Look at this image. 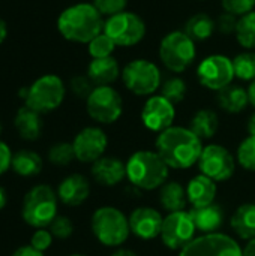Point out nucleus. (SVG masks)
Segmentation results:
<instances>
[{
	"label": "nucleus",
	"mask_w": 255,
	"mask_h": 256,
	"mask_svg": "<svg viewBox=\"0 0 255 256\" xmlns=\"http://www.w3.org/2000/svg\"><path fill=\"white\" fill-rule=\"evenodd\" d=\"M14 126L18 135L26 141H35L42 134V120L41 114L27 105L21 106L14 118Z\"/></svg>",
	"instance_id": "obj_23"
},
{
	"label": "nucleus",
	"mask_w": 255,
	"mask_h": 256,
	"mask_svg": "<svg viewBox=\"0 0 255 256\" xmlns=\"http://www.w3.org/2000/svg\"><path fill=\"white\" fill-rule=\"evenodd\" d=\"M186 93H188L186 82H185V80H182L179 76H171V78L165 80L161 86V94L174 105L180 104L185 99Z\"/></svg>",
	"instance_id": "obj_32"
},
{
	"label": "nucleus",
	"mask_w": 255,
	"mask_h": 256,
	"mask_svg": "<svg viewBox=\"0 0 255 256\" xmlns=\"http://www.w3.org/2000/svg\"><path fill=\"white\" fill-rule=\"evenodd\" d=\"M69 256H86V255H80V254H75V255H69Z\"/></svg>",
	"instance_id": "obj_50"
},
{
	"label": "nucleus",
	"mask_w": 255,
	"mask_h": 256,
	"mask_svg": "<svg viewBox=\"0 0 255 256\" xmlns=\"http://www.w3.org/2000/svg\"><path fill=\"white\" fill-rule=\"evenodd\" d=\"M219 128V118L218 114L213 110L209 108H203L198 110L189 123V129L203 141V140H210L215 136V134L218 132Z\"/></svg>",
	"instance_id": "obj_27"
},
{
	"label": "nucleus",
	"mask_w": 255,
	"mask_h": 256,
	"mask_svg": "<svg viewBox=\"0 0 255 256\" xmlns=\"http://www.w3.org/2000/svg\"><path fill=\"white\" fill-rule=\"evenodd\" d=\"M236 160L242 168L255 172V135H249L239 144Z\"/></svg>",
	"instance_id": "obj_35"
},
{
	"label": "nucleus",
	"mask_w": 255,
	"mask_h": 256,
	"mask_svg": "<svg viewBox=\"0 0 255 256\" xmlns=\"http://www.w3.org/2000/svg\"><path fill=\"white\" fill-rule=\"evenodd\" d=\"M195 42L182 30L167 33L159 44V58L173 74L185 72L195 60Z\"/></svg>",
	"instance_id": "obj_6"
},
{
	"label": "nucleus",
	"mask_w": 255,
	"mask_h": 256,
	"mask_svg": "<svg viewBox=\"0 0 255 256\" xmlns=\"http://www.w3.org/2000/svg\"><path fill=\"white\" fill-rule=\"evenodd\" d=\"M93 6L99 10L102 16H114L126 10L128 0H93Z\"/></svg>",
	"instance_id": "obj_37"
},
{
	"label": "nucleus",
	"mask_w": 255,
	"mask_h": 256,
	"mask_svg": "<svg viewBox=\"0 0 255 256\" xmlns=\"http://www.w3.org/2000/svg\"><path fill=\"white\" fill-rule=\"evenodd\" d=\"M221 4L224 12L240 18L254 10L255 0H221Z\"/></svg>",
	"instance_id": "obj_36"
},
{
	"label": "nucleus",
	"mask_w": 255,
	"mask_h": 256,
	"mask_svg": "<svg viewBox=\"0 0 255 256\" xmlns=\"http://www.w3.org/2000/svg\"><path fill=\"white\" fill-rule=\"evenodd\" d=\"M2 130H3V128H2V123H0V135H2Z\"/></svg>",
	"instance_id": "obj_51"
},
{
	"label": "nucleus",
	"mask_w": 255,
	"mask_h": 256,
	"mask_svg": "<svg viewBox=\"0 0 255 256\" xmlns=\"http://www.w3.org/2000/svg\"><path fill=\"white\" fill-rule=\"evenodd\" d=\"M179 256H242V249L230 236L215 232L195 237Z\"/></svg>",
	"instance_id": "obj_14"
},
{
	"label": "nucleus",
	"mask_w": 255,
	"mask_h": 256,
	"mask_svg": "<svg viewBox=\"0 0 255 256\" xmlns=\"http://www.w3.org/2000/svg\"><path fill=\"white\" fill-rule=\"evenodd\" d=\"M111 256H137V254L129 249H117Z\"/></svg>",
	"instance_id": "obj_47"
},
{
	"label": "nucleus",
	"mask_w": 255,
	"mask_h": 256,
	"mask_svg": "<svg viewBox=\"0 0 255 256\" xmlns=\"http://www.w3.org/2000/svg\"><path fill=\"white\" fill-rule=\"evenodd\" d=\"M216 102L221 110L228 114H239L249 105L248 88H243L237 84H230L225 88L219 90L216 94Z\"/></svg>",
	"instance_id": "obj_24"
},
{
	"label": "nucleus",
	"mask_w": 255,
	"mask_h": 256,
	"mask_svg": "<svg viewBox=\"0 0 255 256\" xmlns=\"http://www.w3.org/2000/svg\"><path fill=\"white\" fill-rule=\"evenodd\" d=\"M105 21L93 3H77L66 8L57 20L59 33L71 42L89 44L104 32Z\"/></svg>",
	"instance_id": "obj_2"
},
{
	"label": "nucleus",
	"mask_w": 255,
	"mask_h": 256,
	"mask_svg": "<svg viewBox=\"0 0 255 256\" xmlns=\"http://www.w3.org/2000/svg\"><path fill=\"white\" fill-rule=\"evenodd\" d=\"M72 146L77 160L83 164H93L104 156L108 146V138L101 128L89 126L75 135Z\"/></svg>",
	"instance_id": "obj_16"
},
{
	"label": "nucleus",
	"mask_w": 255,
	"mask_h": 256,
	"mask_svg": "<svg viewBox=\"0 0 255 256\" xmlns=\"http://www.w3.org/2000/svg\"><path fill=\"white\" fill-rule=\"evenodd\" d=\"M176 118V108L162 94H152L144 102L141 110V122L146 129L152 132H164L173 126Z\"/></svg>",
	"instance_id": "obj_15"
},
{
	"label": "nucleus",
	"mask_w": 255,
	"mask_h": 256,
	"mask_svg": "<svg viewBox=\"0 0 255 256\" xmlns=\"http://www.w3.org/2000/svg\"><path fill=\"white\" fill-rule=\"evenodd\" d=\"M12 152L8 144L0 141V176L5 174L12 165Z\"/></svg>",
	"instance_id": "obj_42"
},
{
	"label": "nucleus",
	"mask_w": 255,
	"mask_h": 256,
	"mask_svg": "<svg viewBox=\"0 0 255 256\" xmlns=\"http://www.w3.org/2000/svg\"><path fill=\"white\" fill-rule=\"evenodd\" d=\"M75 159L72 142H57L48 150V160L57 166H66Z\"/></svg>",
	"instance_id": "obj_33"
},
{
	"label": "nucleus",
	"mask_w": 255,
	"mask_h": 256,
	"mask_svg": "<svg viewBox=\"0 0 255 256\" xmlns=\"http://www.w3.org/2000/svg\"><path fill=\"white\" fill-rule=\"evenodd\" d=\"M12 256H44V252H41V250H38V249H35L33 246H23V248H18Z\"/></svg>",
	"instance_id": "obj_43"
},
{
	"label": "nucleus",
	"mask_w": 255,
	"mask_h": 256,
	"mask_svg": "<svg viewBox=\"0 0 255 256\" xmlns=\"http://www.w3.org/2000/svg\"><path fill=\"white\" fill-rule=\"evenodd\" d=\"M242 256H255V238L249 240L248 244L243 248L242 250Z\"/></svg>",
	"instance_id": "obj_44"
},
{
	"label": "nucleus",
	"mask_w": 255,
	"mask_h": 256,
	"mask_svg": "<svg viewBox=\"0 0 255 256\" xmlns=\"http://www.w3.org/2000/svg\"><path fill=\"white\" fill-rule=\"evenodd\" d=\"M189 214L195 224L197 231L204 234H215L221 230L224 224V210L218 204H210L206 207H192Z\"/></svg>",
	"instance_id": "obj_22"
},
{
	"label": "nucleus",
	"mask_w": 255,
	"mask_h": 256,
	"mask_svg": "<svg viewBox=\"0 0 255 256\" xmlns=\"http://www.w3.org/2000/svg\"><path fill=\"white\" fill-rule=\"evenodd\" d=\"M233 232L242 240L255 238V204L246 202L236 208L230 219Z\"/></svg>",
	"instance_id": "obj_25"
},
{
	"label": "nucleus",
	"mask_w": 255,
	"mask_h": 256,
	"mask_svg": "<svg viewBox=\"0 0 255 256\" xmlns=\"http://www.w3.org/2000/svg\"><path fill=\"white\" fill-rule=\"evenodd\" d=\"M195 231L197 228L189 212L168 213V216L164 218L161 240L165 248L171 250H182L195 238Z\"/></svg>",
	"instance_id": "obj_13"
},
{
	"label": "nucleus",
	"mask_w": 255,
	"mask_h": 256,
	"mask_svg": "<svg viewBox=\"0 0 255 256\" xmlns=\"http://www.w3.org/2000/svg\"><path fill=\"white\" fill-rule=\"evenodd\" d=\"M50 232L53 237L59 240H66L72 236L74 232V225L69 218L66 216H57L51 224H50Z\"/></svg>",
	"instance_id": "obj_38"
},
{
	"label": "nucleus",
	"mask_w": 255,
	"mask_h": 256,
	"mask_svg": "<svg viewBox=\"0 0 255 256\" xmlns=\"http://www.w3.org/2000/svg\"><path fill=\"white\" fill-rule=\"evenodd\" d=\"M116 44L102 32L101 34H98L96 38H93L89 44H87V50L92 58H104V57H110L113 54V51L116 50Z\"/></svg>",
	"instance_id": "obj_34"
},
{
	"label": "nucleus",
	"mask_w": 255,
	"mask_h": 256,
	"mask_svg": "<svg viewBox=\"0 0 255 256\" xmlns=\"http://www.w3.org/2000/svg\"><path fill=\"white\" fill-rule=\"evenodd\" d=\"M186 196L188 202L192 207H206L213 204L216 196V182L212 178L198 174L189 180L186 186Z\"/></svg>",
	"instance_id": "obj_21"
},
{
	"label": "nucleus",
	"mask_w": 255,
	"mask_h": 256,
	"mask_svg": "<svg viewBox=\"0 0 255 256\" xmlns=\"http://www.w3.org/2000/svg\"><path fill=\"white\" fill-rule=\"evenodd\" d=\"M90 195V183L81 174L65 177L57 188V198L69 207L81 206Z\"/></svg>",
	"instance_id": "obj_19"
},
{
	"label": "nucleus",
	"mask_w": 255,
	"mask_h": 256,
	"mask_svg": "<svg viewBox=\"0 0 255 256\" xmlns=\"http://www.w3.org/2000/svg\"><path fill=\"white\" fill-rule=\"evenodd\" d=\"M95 88V84L89 80V76H74L71 80V90L75 96L78 98H83V99H87L89 94L93 92Z\"/></svg>",
	"instance_id": "obj_39"
},
{
	"label": "nucleus",
	"mask_w": 255,
	"mask_h": 256,
	"mask_svg": "<svg viewBox=\"0 0 255 256\" xmlns=\"http://www.w3.org/2000/svg\"><path fill=\"white\" fill-rule=\"evenodd\" d=\"M122 75L119 62L110 56L104 58H92V62L87 66V76L89 80L98 86H111L117 78Z\"/></svg>",
	"instance_id": "obj_20"
},
{
	"label": "nucleus",
	"mask_w": 255,
	"mask_h": 256,
	"mask_svg": "<svg viewBox=\"0 0 255 256\" xmlns=\"http://www.w3.org/2000/svg\"><path fill=\"white\" fill-rule=\"evenodd\" d=\"M248 98H249V104L255 108V80L248 87Z\"/></svg>",
	"instance_id": "obj_45"
},
{
	"label": "nucleus",
	"mask_w": 255,
	"mask_h": 256,
	"mask_svg": "<svg viewBox=\"0 0 255 256\" xmlns=\"http://www.w3.org/2000/svg\"><path fill=\"white\" fill-rule=\"evenodd\" d=\"M197 78L203 87L218 93L236 78L233 60L224 54H210L198 63Z\"/></svg>",
	"instance_id": "obj_11"
},
{
	"label": "nucleus",
	"mask_w": 255,
	"mask_h": 256,
	"mask_svg": "<svg viewBox=\"0 0 255 256\" xmlns=\"http://www.w3.org/2000/svg\"><path fill=\"white\" fill-rule=\"evenodd\" d=\"M144 20L129 10H123L114 16L107 18L104 24V33L117 46H134L140 44L146 36Z\"/></svg>",
	"instance_id": "obj_9"
},
{
	"label": "nucleus",
	"mask_w": 255,
	"mask_h": 256,
	"mask_svg": "<svg viewBox=\"0 0 255 256\" xmlns=\"http://www.w3.org/2000/svg\"><path fill=\"white\" fill-rule=\"evenodd\" d=\"M198 168L203 176L213 182H227L236 171V159L224 146L209 144L203 147Z\"/></svg>",
	"instance_id": "obj_12"
},
{
	"label": "nucleus",
	"mask_w": 255,
	"mask_h": 256,
	"mask_svg": "<svg viewBox=\"0 0 255 256\" xmlns=\"http://www.w3.org/2000/svg\"><path fill=\"white\" fill-rule=\"evenodd\" d=\"M92 177L101 186H117L126 177V165L116 156H102L92 164Z\"/></svg>",
	"instance_id": "obj_18"
},
{
	"label": "nucleus",
	"mask_w": 255,
	"mask_h": 256,
	"mask_svg": "<svg viewBox=\"0 0 255 256\" xmlns=\"http://www.w3.org/2000/svg\"><path fill=\"white\" fill-rule=\"evenodd\" d=\"M51 244H53V234L50 231H47L45 228L36 230L30 238V246H33L35 249H38L41 252H45L47 249H50Z\"/></svg>",
	"instance_id": "obj_41"
},
{
	"label": "nucleus",
	"mask_w": 255,
	"mask_h": 256,
	"mask_svg": "<svg viewBox=\"0 0 255 256\" xmlns=\"http://www.w3.org/2000/svg\"><path fill=\"white\" fill-rule=\"evenodd\" d=\"M57 194L47 184L32 188L23 201V219L33 228H45L57 218Z\"/></svg>",
	"instance_id": "obj_5"
},
{
	"label": "nucleus",
	"mask_w": 255,
	"mask_h": 256,
	"mask_svg": "<svg viewBox=\"0 0 255 256\" xmlns=\"http://www.w3.org/2000/svg\"><path fill=\"white\" fill-rule=\"evenodd\" d=\"M156 152L174 170H188L198 164L203 152V141L189 129L182 126H171L161 132L156 138Z\"/></svg>",
	"instance_id": "obj_1"
},
{
	"label": "nucleus",
	"mask_w": 255,
	"mask_h": 256,
	"mask_svg": "<svg viewBox=\"0 0 255 256\" xmlns=\"http://www.w3.org/2000/svg\"><path fill=\"white\" fill-rule=\"evenodd\" d=\"M125 165L128 180L141 190H155L168 182V165L158 152H135Z\"/></svg>",
	"instance_id": "obj_3"
},
{
	"label": "nucleus",
	"mask_w": 255,
	"mask_h": 256,
	"mask_svg": "<svg viewBox=\"0 0 255 256\" xmlns=\"http://www.w3.org/2000/svg\"><path fill=\"white\" fill-rule=\"evenodd\" d=\"M122 81L135 96H152L161 87V70L147 58H135L122 69Z\"/></svg>",
	"instance_id": "obj_8"
},
{
	"label": "nucleus",
	"mask_w": 255,
	"mask_h": 256,
	"mask_svg": "<svg viewBox=\"0 0 255 256\" xmlns=\"http://www.w3.org/2000/svg\"><path fill=\"white\" fill-rule=\"evenodd\" d=\"M216 21V30L222 34H233L236 33V28H237V21L239 18L228 14V12H222Z\"/></svg>",
	"instance_id": "obj_40"
},
{
	"label": "nucleus",
	"mask_w": 255,
	"mask_h": 256,
	"mask_svg": "<svg viewBox=\"0 0 255 256\" xmlns=\"http://www.w3.org/2000/svg\"><path fill=\"white\" fill-rule=\"evenodd\" d=\"M86 110L96 123L111 124L116 123L123 112V99L111 86H98L86 99Z\"/></svg>",
	"instance_id": "obj_10"
},
{
	"label": "nucleus",
	"mask_w": 255,
	"mask_h": 256,
	"mask_svg": "<svg viewBox=\"0 0 255 256\" xmlns=\"http://www.w3.org/2000/svg\"><path fill=\"white\" fill-rule=\"evenodd\" d=\"M128 219L131 232L135 237L141 240H153L161 237L164 218L158 210L152 207H138L131 213Z\"/></svg>",
	"instance_id": "obj_17"
},
{
	"label": "nucleus",
	"mask_w": 255,
	"mask_h": 256,
	"mask_svg": "<svg viewBox=\"0 0 255 256\" xmlns=\"http://www.w3.org/2000/svg\"><path fill=\"white\" fill-rule=\"evenodd\" d=\"M248 132H249V135H255V112L248 120Z\"/></svg>",
	"instance_id": "obj_49"
},
{
	"label": "nucleus",
	"mask_w": 255,
	"mask_h": 256,
	"mask_svg": "<svg viewBox=\"0 0 255 256\" xmlns=\"http://www.w3.org/2000/svg\"><path fill=\"white\" fill-rule=\"evenodd\" d=\"M234 76L240 81L252 82L255 80V52L254 51H243L233 58Z\"/></svg>",
	"instance_id": "obj_31"
},
{
	"label": "nucleus",
	"mask_w": 255,
	"mask_h": 256,
	"mask_svg": "<svg viewBox=\"0 0 255 256\" xmlns=\"http://www.w3.org/2000/svg\"><path fill=\"white\" fill-rule=\"evenodd\" d=\"M92 232L96 240L107 248L122 246L131 232L129 219L116 207H101L92 216Z\"/></svg>",
	"instance_id": "obj_4"
},
{
	"label": "nucleus",
	"mask_w": 255,
	"mask_h": 256,
	"mask_svg": "<svg viewBox=\"0 0 255 256\" xmlns=\"http://www.w3.org/2000/svg\"><path fill=\"white\" fill-rule=\"evenodd\" d=\"M42 158L32 150H21L12 156V170L21 177L38 176L42 170Z\"/></svg>",
	"instance_id": "obj_29"
},
{
	"label": "nucleus",
	"mask_w": 255,
	"mask_h": 256,
	"mask_svg": "<svg viewBox=\"0 0 255 256\" xmlns=\"http://www.w3.org/2000/svg\"><path fill=\"white\" fill-rule=\"evenodd\" d=\"M8 36V27H6V22L0 18V44L6 39Z\"/></svg>",
	"instance_id": "obj_46"
},
{
	"label": "nucleus",
	"mask_w": 255,
	"mask_h": 256,
	"mask_svg": "<svg viewBox=\"0 0 255 256\" xmlns=\"http://www.w3.org/2000/svg\"><path fill=\"white\" fill-rule=\"evenodd\" d=\"M194 42H203L209 38L213 36V33L216 32V21L209 16L207 14H195L192 15L186 24H185V30H183Z\"/></svg>",
	"instance_id": "obj_28"
},
{
	"label": "nucleus",
	"mask_w": 255,
	"mask_h": 256,
	"mask_svg": "<svg viewBox=\"0 0 255 256\" xmlns=\"http://www.w3.org/2000/svg\"><path fill=\"white\" fill-rule=\"evenodd\" d=\"M159 202L168 213L185 212L188 206L186 189L179 182H167L159 190Z\"/></svg>",
	"instance_id": "obj_26"
},
{
	"label": "nucleus",
	"mask_w": 255,
	"mask_h": 256,
	"mask_svg": "<svg viewBox=\"0 0 255 256\" xmlns=\"http://www.w3.org/2000/svg\"><path fill=\"white\" fill-rule=\"evenodd\" d=\"M66 94V87L57 75H44L38 78L29 88L21 90L26 105L39 114L57 110Z\"/></svg>",
	"instance_id": "obj_7"
},
{
	"label": "nucleus",
	"mask_w": 255,
	"mask_h": 256,
	"mask_svg": "<svg viewBox=\"0 0 255 256\" xmlns=\"http://www.w3.org/2000/svg\"><path fill=\"white\" fill-rule=\"evenodd\" d=\"M6 202H8V195H6V190H5V189L0 186V212L5 208Z\"/></svg>",
	"instance_id": "obj_48"
},
{
	"label": "nucleus",
	"mask_w": 255,
	"mask_h": 256,
	"mask_svg": "<svg viewBox=\"0 0 255 256\" xmlns=\"http://www.w3.org/2000/svg\"><path fill=\"white\" fill-rule=\"evenodd\" d=\"M234 36L245 50H255V10L239 18Z\"/></svg>",
	"instance_id": "obj_30"
}]
</instances>
